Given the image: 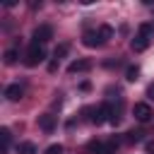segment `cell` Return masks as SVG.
Instances as JSON below:
<instances>
[{
  "instance_id": "1",
  "label": "cell",
  "mask_w": 154,
  "mask_h": 154,
  "mask_svg": "<svg viewBox=\"0 0 154 154\" xmlns=\"http://www.w3.org/2000/svg\"><path fill=\"white\" fill-rule=\"evenodd\" d=\"M43 60H46V51H43V46L31 43V46L26 48V53H24V65H26V67H36V65L43 63Z\"/></svg>"
},
{
  "instance_id": "2",
  "label": "cell",
  "mask_w": 154,
  "mask_h": 154,
  "mask_svg": "<svg viewBox=\"0 0 154 154\" xmlns=\"http://www.w3.org/2000/svg\"><path fill=\"white\" fill-rule=\"evenodd\" d=\"M116 149H118V142H96V140H91L89 144H87V152L89 154H116Z\"/></svg>"
},
{
  "instance_id": "3",
  "label": "cell",
  "mask_w": 154,
  "mask_h": 154,
  "mask_svg": "<svg viewBox=\"0 0 154 154\" xmlns=\"http://www.w3.org/2000/svg\"><path fill=\"white\" fill-rule=\"evenodd\" d=\"M51 38H53V26H48V24L36 26L34 34H31V43H38V46H43V43L51 41Z\"/></svg>"
},
{
  "instance_id": "4",
  "label": "cell",
  "mask_w": 154,
  "mask_h": 154,
  "mask_svg": "<svg viewBox=\"0 0 154 154\" xmlns=\"http://www.w3.org/2000/svg\"><path fill=\"white\" fill-rule=\"evenodd\" d=\"M111 123V106L108 103H101V106H96L94 111H91V123L94 125H101V123Z\"/></svg>"
},
{
  "instance_id": "5",
  "label": "cell",
  "mask_w": 154,
  "mask_h": 154,
  "mask_svg": "<svg viewBox=\"0 0 154 154\" xmlns=\"http://www.w3.org/2000/svg\"><path fill=\"white\" fill-rule=\"evenodd\" d=\"M132 116H135V120H140V123H149L154 113H152L149 103H135V106H132Z\"/></svg>"
},
{
  "instance_id": "6",
  "label": "cell",
  "mask_w": 154,
  "mask_h": 154,
  "mask_svg": "<svg viewBox=\"0 0 154 154\" xmlns=\"http://www.w3.org/2000/svg\"><path fill=\"white\" fill-rule=\"evenodd\" d=\"M149 43H152V38H147V36H142V34H135V38L130 41V48H132L135 53H142V51L149 48Z\"/></svg>"
},
{
  "instance_id": "7",
  "label": "cell",
  "mask_w": 154,
  "mask_h": 154,
  "mask_svg": "<svg viewBox=\"0 0 154 154\" xmlns=\"http://www.w3.org/2000/svg\"><path fill=\"white\" fill-rule=\"evenodd\" d=\"M82 43L87 46V48H96V46H101L103 41H101V36H99V31H84V36H82Z\"/></svg>"
},
{
  "instance_id": "8",
  "label": "cell",
  "mask_w": 154,
  "mask_h": 154,
  "mask_svg": "<svg viewBox=\"0 0 154 154\" xmlns=\"http://www.w3.org/2000/svg\"><path fill=\"white\" fill-rule=\"evenodd\" d=\"M87 70H91V60H72L70 65H67V72L70 75H75V72H87Z\"/></svg>"
},
{
  "instance_id": "9",
  "label": "cell",
  "mask_w": 154,
  "mask_h": 154,
  "mask_svg": "<svg viewBox=\"0 0 154 154\" xmlns=\"http://www.w3.org/2000/svg\"><path fill=\"white\" fill-rule=\"evenodd\" d=\"M22 94H24L22 84H7V87H5V99H7V101H19Z\"/></svg>"
},
{
  "instance_id": "10",
  "label": "cell",
  "mask_w": 154,
  "mask_h": 154,
  "mask_svg": "<svg viewBox=\"0 0 154 154\" xmlns=\"http://www.w3.org/2000/svg\"><path fill=\"white\" fill-rule=\"evenodd\" d=\"M38 128H41L43 132H53V130H55V116H51V113L38 116Z\"/></svg>"
},
{
  "instance_id": "11",
  "label": "cell",
  "mask_w": 154,
  "mask_h": 154,
  "mask_svg": "<svg viewBox=\"0 0 154 154\" xmlns=\"http://www.w3.org/2000/svg\"><path fill=\"white\" fill-rule=\"evenodd\" d=\"M0 142H2V154H7L10 142H12V132H10V128H2V130H0Z\"/></svg>"
},
{
  "instance_id": "12",
  "label": "cell",
  "mask_w": 154,
  "mask_h": 154,
  "mask_svg": "<svg viewBox=\"0 0 154 154\" xmlns=\"http://www.w3.org/2000/svg\"><path fill=\"white\" fill-rule=\"evenodd\" d=\"M137 34H142V36H147V38H154V22H144V24H140Z\"/></svg>"
},
{
  "instance_id": "13",
  "label": "cell",
  "mask_w": 154,
  "mask_h": 154,
  "mask_svg": "<svg viewBox=\"0 0 154 154\" xmlns=\"http://www.w3.org/2000/svg\"><path fill=\"white\" fill-rule=\"evenodd\" d=\"M17 55H19V53H17V48H7V51H5V55H2L5 65H14V63H17Z\"/></svg>"
},
{
  "instance_id": "14",
  "label": "cell",
  "mask_w": 154,
  "mask_h": 154,
  "mask_svg": "<svg viewBox=\"0 0 154 154\" xmlns=\"http://www.w3.org/2000/svg\"><path fill=\"white\" fill-rule=\"evenodd\" d=\"M17 152L19 154H36V144L34 142H22V144H17Z\"/></svg>"
},
{
  "instance_id": "15",
  "label": "cell",
  "mask_w": 154,
  "mask_h": 154,
  "mask_svg": "<svg viewBox=\"0 0 154 154\" xmlns=\"http://www.w3.org/2000/svg\"><path fill=\"white\" fill-rule=\"evenodd\" d=\"M99 36H101V41L106 43L108 38H113V29H111L108 24H103V26H99Z\"/></svg>"
},
{
  "instance_id": "16",
  "label": "cell",
  "mask_w": 154,
  "mask_h": 154,
  "mask_svg": "<svg viewBox=\"0 0 154 154\" xmlns=\"http://www.w3.org/2000/svg\"><path fill=\"white\" fill-rule=\"evenodd\" d=\"M142 137H144L142 130H130V132L125 135V142H142Z\"/></svg>"
},
{
  "instance_id": "17",
  "label": "cell",
  "mask_w": 154,
  "mask_h": 154,
  "mask_svg": "<svg viewBox=\"0 0 154 154\" xmlns=\"http://www.w3.org/2000/svg\"><path fill=\"white\" fill-rule=\"evenodd\" d=\"M67 51H70V46H67V43H63V46H58V48H55V53H53V58H55V63H58V60H60V58H63V55H65Z\"/></svg>"
},
{
  "instance_id": "18",
  "label": "cell",
  "mask_w": 154,
  "mask_h": 154,
  "mask_svg": "<svg viewBox=\"0 0 154 154\" xmlns=\"http://www.w3.org/2000/svg\"><path fill=\"white\" fill-rule=\"evenodd\" d=\"M137 75H140V67H137V65H130V67H128V72H125V77H128L130 82H135V79H137Z\"/></svg>"
},
{
  "instance_id": "19",
  "label": "cell",
  "mask_w": 154,
  "mask_h": 154,
  "mask_svg": "<svg viewBox=\"0 0 154 154\" xmlns=\"http://www.w3.org/2000/svg\"><path fill=\"white\" fill-rule=\"evenodd\" d=\"M46 154H63V144H51L46 149Z\"/></svg>"
},
{
  "instance_id": "20",
  "label": "cell",
  "mask_w": 154,
  "mask_h": 154,
  "mask_svg": "<svg viewBox=\"0 0 154 154\" xmlns=\"http://www.w3.org/2000/svg\"><path fill=\"white\" fill-rule=\"evenodd\" d=\"M147 96H149V99H154V84H149V87H147Z\"/></svg>"
},
{
  "instance_id": "21",
  "label": "cell",
  "mask_w": 154,
  "mask_h": 154,
  "mask_svg": "<svg viewBox=\"0 0 154 154\" xmlns=\"http://www.w3.org/2000/svg\"><path fill=\"white\" fill-rule=\"evenodd\" d=\"M147 152H149V154H154V142H147Z\"/></svg>"
}]
</instances>
